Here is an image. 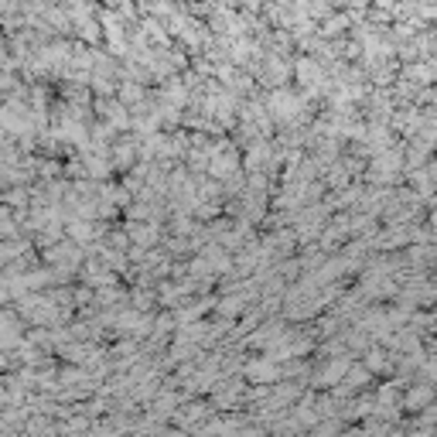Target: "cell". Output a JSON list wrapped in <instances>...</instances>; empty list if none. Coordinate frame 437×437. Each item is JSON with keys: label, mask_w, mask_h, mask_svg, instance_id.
<instances>
[{"label": "cell", "mask_w": 437, "mask_h": 437, "mask_svg": "<svg viewBox=\"0 0 437 437\" xmlns=\"http://www.w3.org/2000/svg\"><path fill=\"white\" fill-rule=\"evenodd\" d=\"M7 202H10V205H21V202H27V195H24L21 188H14V191L7 195Z\"/></svg>", "instance_id": "6da1fadb"}, {"label": "cell", "mask_w": 437, "mask_h": 437, "mask_svg": "<svg viewBox=\"0 0 437 437\" xmlns=\"http://www.w3.org/2000/svg\"><path fill=\"white\" fill-rule=\"evenodd\" d=\"M0 400H3V386H0Z\"/></svg>", "instance_id": "7a4b0ae2"}]
</instances>
